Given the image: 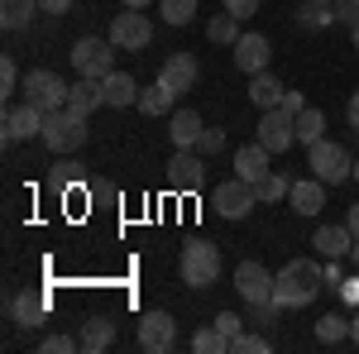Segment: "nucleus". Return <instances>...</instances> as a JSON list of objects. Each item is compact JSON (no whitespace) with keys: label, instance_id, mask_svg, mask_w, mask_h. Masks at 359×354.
<instances>
[{"label":"nucleus","instance_id":"nucleus-9","mask_svg":"<svg viewBox=\"0 0 359 354\" xmlns=\"http://www.w3.org/2000/svg\"><path fill=\"white\" fill-rule=\"evenodd\" d=\"M25 101L39 106L43 115H48V110H62L67 106V82H62L57 72H48V67H34L25 77Z\"/></svg>","mask_w":359,"mask_h":354},{"label":"nucleus","instance_id":"nucleus-10","mask_svg":"<svg viewBox=\"0 0 359 354\" xmlns=\"http://www.w3.org/2000/svg\"><path fill=\"white\" fill-rule=\"evenodd\" d=\"M211 206L221 211L225 220H245L254 206H259V191L249 187L245 177H230V182H221L216 187V196H211Z\"/></svg>","mask_w":359,"mask_h":354},{"label":"nucleus","instance_id":"nucleus-24","mask_svg":"<svg viewBox=\"0 0 359 354\" xmlns=\"http://www.w3.org/2000/svg\"><path fill=\"white\" fill-rule=\"evenodd\" d=\"M106 106H139V82L130 72H111L106 77Z\"/></svg>","mask_w":359,"mask_h":354},{"label":"nucleus","instance_id":"nucleus-19","mask_svg":"<svg viewBox=\"0 0 359 354\" xmlns=\"http://www.w3.org/2000/svg\"><path fill=\"white\" fill-rule=\"evenodd\" d=\"M10 316H15V326L39 330L43 316H48V297H43V292H20V297L10 301Z\"/></svg>","mask_w":359,"mask_h":354},{"label":"nucleus","instance_id":"nucleus-15","mask_svg":"<svg viewBox=\"0 0 359 354\" xmlns=\"http://www.w3.org/2000/svg\"><path fill=\"white\" fill-rule=\"evenodd\" d=\"M269 57H273V43L264 39V34H240V43H235V67L240 72H269Z\"/></svg>","mask_w":359,"mask_h":354},{"label":"nucleus","instance_id":"nucleus-6","mask_svg":"<svg viewBox=\"0 0 359 354\" xmlns=\"http://www.w3.org/2000/svg\"><path fill=\"white\" fill-rule=\"evenodd\" d=\"M111 39L115 48H125V53H144L149 43H154V20L144 15V10H125V15H115L111 20Z\"/></svg>","mask_w":359,"mask_h":354},{"label":"nucleus","instance_id":"nucleus-30","mask_svg":"<svg viewBox=\"0 0 359 354\" xmlns=\"http://www.w3.org/2000/svg\"><path fill=\"white\" fill-rule=\"evenodd\" d=\"M297 25H302V29H326V25H335V10H331V5H316V0H302Z\"/></svg>","mask_w":359,"mask_h":354},{"label":"nucleus","instance_id":"nucleus-31","mask_svg":"<svg viewBox=\"0 0 359 354\" xmlns=\"http://www.w3.org/2000/svg\"><path fill=\"white\" fill-rule=\"evenodd\" d=\"M316 340H321V345H340V340H350V321H345V316H321V321H316Z\"/></svg>","mask_w":359,"mask_h":354},{"label":"nucleus","instance_id":"nucleus-23","mask_svg":"<svg viewBox=\"0 0 359 354\" xmlns=\"http://www.w3.org/2000/svg\"><path fill=\"white\" fill-rule=\"evenodd\" d=\"M283 96H287V86L278 82V77H269V72H254V77H249V101H254L259 110L283 106Z\"/></svg>","mask_w":359,"mask_h":354},{"label":"nucleus","instance_id":"nucleus-8","mask_svg":"<svg viewBox=\"0 0 359 354\" xmlns=\"http://www.w3.org/2000/svg\"><path fill=\"white\" fill-rule=\"evenodd\" d=\"M168 187L182 191V196H196V191L206 187V154H196V149H177L172 163H168Z\"/></svg>","mask_w":359,"mask_h":354},{"label":"nucleus","instance_id":"nucleus-20","mask_svg":"<svg viewBox=\"0 0 359 354\" xmlns=\"http://www.w3.org/2000/svg\"><path fill=\"white\" fill-rule=\"evenodd\" d=\"M311 245L321 249L326 259H345V254L355 249V230H350V225H321Z\"/></svg>","mask_w":359,"mask_h":354},{"label":"nucleus","instance_id":"nucleus-16","mask_svg":"<svg viewBox=\"0 0 359 354\" xmlns=\"http://www.w3.org/2000/svg\"><path fill=\"white\" fill-rule=\"evenodd\" d=\"M287 206H292L297 216H316V211L326 206V182H321V177H297V182L287 187Z\"/></svg>","mask_w":359,"mask_h":354},{"label":"nucleus","instance_id":"nucleus-5","mask_svg":"<svg viewBox=\"0 0 359 354\" xmlns=\"http://www.w3.org/2000/svg\"><path fill=\"white\" fill-rule=\"evenodd\" d=\"M259 144L269 154H287L297 144V115L287 106H273V110H259Z\"/></svg>","mask_w":359,"mask_h":354},{"label":"nucleus","instance_id":"nucleus-38","mask_svg":"<svg viewBox=\"0 0 359 354\" xmlns=\"http://www.w3.org/2000/svg\"><path fill=\"white\" fill-rule=\"evenodd\" d=\"M331 10H335V25H345V29L359 25V0H335Z\"/></svg>","mask_w":359,"mask_h":354},{"label":"nucleus","instance_id":"nucleus-14","mask_svg":"<svg viewBox=\"0 0 359 354\" xmlns=\"http://www.w3.org/2000/svg\"><path fill=\"white\" fill-rule=\"evenodd\" d=\"M5 144H20V139H39L43 135V110L39 106H15V110H5Z\"/></svg>","mask_w":359,"mask_h":354},{"label":"nucleus","instance_id":"nucleus-21","mask_svg":"<svg viewBox=\"0 0 359 354\" xmlns=\"http://www.w3.org/2000/svg\"><path fill=\"white\" fill-rule=\"evenodd\" d=\"M82 350L86 354H101V350H111L115 345V321L111 316H91V321H82Z\"/></svg>","mask_w":359,"mask_h":354},{"label":"nucleus","instance_id":"nucleus-37","mask_svg":"<svg viewBox=\"0 0 359 354\" xmlns=\"http://www.w3.org/2000/svg\"><path fill=\"white\" fill-rule=\"evenodd\" d=\"M10 91H20V67H15V57L5 53L0 57V96H10Z\"/></svg>","mask_w":359,"mask_h":354},{"label":"nucleus","instance_id":"nucleus-13","mask_svg":"<svg viewBox=\"0 0 359 354\" xmlns=\"http://www.w3.org/2000/svg\"><path fill=\"white\" fill-rule=\"evenodd\" d=\"M235 292L245 301H273V273L264 268V264H254V259H245L235 268Z\"/></svg>","mask_w":359,"mask_h":354},{"label":"nucleus","instance_id":"nucleus-52","mask_svg":"<svg viewBox=\"0 0 359 354\" xmlns=\"http://www.w3.org/2000/svg\"><path fill=\"white\" fill-rule=\"evenodd\" d=\"M355 182H359V158H355Z\"/></svg>","mask_w":359,"mask_h":354},{"label":"nucleus","instance_id":"nucleus-33","mask_svg":"<svg viewBox=\"0 0 359 354\" xmlns=\"http://www.w3.org/2000/svg\"><path fill=\"white\" fill-rule=\"evenodd\" d=\"M287 187H292V182H287L283 172H273V168H269V172H264V177L254 182V191H259V201H283V196H287Z\"/></svg>","mask_w":359,"mask_h":354},{"label":"nucleus","instance_id":"nucleus-47","mask_svg":"<svg viewBox=\"0 0 359 354\" xmlns=\"http://www.w3.org/2000/svg\"><path fill=\"white\" fill-rule=\"evenodd\" d=\"M345 225L355 230V240H359V201H355V206H350V216H345Z\"/></svg>","mask_w":359,"mask_h":354},{"label":"nucleus","instance_id":"nucleus-26","mask_svg":"<svg viewBox=\"0 0 359 354\" xmlns=\"http://www.w3.org/2000/svg\"><path fill=\"white\" fill-rule=\"evenodd\" d=\"M172 101H177V96H172L163 82H154V86L139 91V110H144V115H172Z\"/></svg>","mask_w":359,"mask_h":354},{"label":"nucleus","instance_id":"nucleus-43","mask_svg":"<svg viewBox=\"0 0 359 354\" xmlns=\"http://www.w3.org/2000/svg\"><path fill=\"white\" fill-rule=\"evenodd\" d=\"M340 282H345V278H340V259H331V264H326V287H340Z\"/></svg>","mask_w":359,"mask_h":354},{"label":"nucleus","instance_id":"nucleus-48","mask_svg":"<svg viewBox=\"0 0 359 354\" xmlns=\"http://www.w3.org/2000/svg\"><path fill=\"white\" fill-rule=\"evenodd\" d=\"M120 5H125V10H149L154 0H120Z\"/></svg>","mask_w":359,"mask_h":354},{"label":"nucleus","instance_id":"nucleus-42","mask_svg":"<svg viewBox=\"0 0 359 354\" xmlns=\"http://www.w3.org/2000/svg\"><path fill=\"white\" fill-rule=\"evenodd\" d=\"M43 5V15H67L72 10V0H39Z\"/></svg>","mask_w":359,"mask_h":354},{"label":"nucleus","instance_id":"nucleus-41","mask_svg":"<svg viewBox=\"0 0 359 354\" xmlns=\"http://www.w3.org/2000/svg\"><path fill=\"white\" fill-rule=\"evenodd\" d=\"M225 10L235 20H249V15H259V0H225Z\"/></svg>","mask_w":359,"mask_h":354},{"label":"nucleus","instance_id":"nucleus-32","mask_svg":"<svg viewBox=\"0 0 359 354\" xmlns=\"http://www.w3.org/2000/svg\"><path fill=\"white\" fill-rule=\"evenodd\" d=\"M192 350L196 354H230V340H225L221 330H216V321H211L206 330H196V335H192Z\"/></svg>","mask_w":359,"mask_h":354},{"label":"nucleus","instance_id":"nucleus-18","mask_svg":"<svg viewBox=\"0 0 359 354\" xmlns=\"http://www.w3.org/2000/svg\"><path fill=\"white\" fill-rule=\"evenodd\" d=\"M269 158H273V154H269L259 139H254V144H245V149H235V177H245L249 187H254V182L269 172Z\"/></svg>","mask_w":359,"mask_h":354},{"label":"nucleus","instance_id":"nucleus-25","mask_svg":"<svg viewBox=\"0 0 359 354\" xmlns=\"http://www.w3.org/2000/svg\"><path fill=\"white\" fill-rule=\"evenodd\" d=\"M39 10H43L39 0H0V25L5 29H25Z\"/></svg>","mask_w":359,"mask_h":354},{"label":"nucleus","instance_id":"nucleus-28","mask_svg":"<svg viewBox=\"0 0 359 354\" xmlns=\"http://www.w3.org/2000/svg\"><path fill=\"white\" fill-rule=\"evenodd\" d=\"M158 15H163L168 25L187 29V25L196 20V0H158Z\"/></svg>","mask_w":359,"mask_h":354},{"label":"nucleus","instance_id":"nucleus-7","mask_svg":"<svg viewBox=\"0 0 359 354\" xmlns=\"http://www.w3.org/2000/svg\"><path fill=\"white\" fill-rule=\"evenodd\" d=\"M72 67H77V77H111L115 72V43L111 39H77L72 43Z\"/></svg>","mask_w":359,"mask_h":354},{"label":"nucleus","instance_id":"nucleus-17","mask_svg":"<svg viewBox=\"0 0 359 354\" xmlns=\"http://www.w3.org/2000/svg\"><path fill=\"white\" fill-rule=\"evenodd\" d=\"M67 106L91 120V110L106 106V82H101V77H77V82L67 86Z\"/></svg>","mask_w":359,"mask_h":354},{"label":"nucleus","instance_id":"nucleus-27","mask_svg":"<svg viewBox=\"0 0 359 354\" xmlns=\"http://www.w3.org/2000/svg\"><path fill=\"white\" fill-rule=\"evenodd\" d=\"M316 139H326V115L316 106H302L297 110V144H316Z\"/></svg>","mask_w":359,"mask_h":354},{"label":"nucleus","instance_id":"nucleus-12","mask_svg":"<svg viewBox=\"0 0 359 354\" xmlns=\"http://www.w3.org/2000/svg\"><path fill=\"white\" fill-rule=\"evenodd\" d=\"M196 77H201V62H196V53H168V57H163V67H158V82H163L172 96L192 91Z\"/></svg>","mask_w":359,"mask_h":354},{"label":"nucleus","instance_id":"nucleus-36","mask_svg":"<svg viewBox=\"0 0 359 354\" xmlns=\"http://www.w3.org/2000/svg\"><path fill=\"white\" fill-rule=\"evenodd\" d=\"M39 350L43 354H72V350H82V340H72V335H43Z\"/></svg>","mask_w":359,"mask_h":354},{"label":"nucleus","instance_id":"nucleus-11","mask_svg":"<svg viewBox=\"0 0 359 354\" xmlns=\"http://www.w3.org/2000/svg\"><path fill=\"white\" fill-rule=\"evenodd\" d=\"M172 345H177V321L168 311H144V321H139V350L168 354Z\"/></svg>","mask_w":359,"mask_h":354},{"label":"nucleus","instance_id":"nucleus-35","mask_svg":"<svg viewBox=\"0 0 359 354\" xmlns=\"http://www.w3.org/2000/svg\"><path fill=\"white\" fill-rule=\"evenodd\" d=\"M278 311H283L278 301H249V316H245V321H254L259 330H269L278 321Z\"/></svg>","mask_w":359,"mask_h":354},{"label":"nucleus","instance_id":"nucleus-40","mask_svg":"<svg viewBox=\"0 0 359 354\" xmlns=\"http://www.w3.org/2000/svg\"><path fill=\"white\" fill-rule=\"evenodd\" d=\"M216 330H221L225 340H235V335L245 330V316H235V311H221V316H216Z\"/></svg>","mask_w":359,"mask_h":354},{"label":"nucleus","instance_id":"nucleus-29","mask_svg":"<svg viewBox=\"0 0 359 354\" xmlns=\"http://www.w3.org/2000/svg\"><path fill=\"white\" fill-rule=\"evenodd\" d=\"M206 34H211V43H230V48H235V43H240V20L225 10V15H216V20L206 25Z\"/></svg>","mask_w":359,"mask_h":354},{"label":"nucleus","instance_id":"nucleus-34","mask_svg":"<svg viewBox=\"0 0 359 354\" xmlns=\"http://www.w3.org/2000/svg\"><path fill=\"white\" fill-rule=\"evenodd\" d=\"M230 354H269V335H259V330H240V335L230 340Z\"/></svg>","mask_w":359,"mask_h":354},{"label":"nucleus","instance_id":"nucleus-39","mask_svg":"<svg viewBox=\"0 0 359 354\" xmlns=\"http://www.w3.org/2000/svg\"><path fill=\"white\" fill-rule=\"evenodd\" d=\"M221 149H225V130H201L196 154H206V158H211V154H221Z\"/></svg>","mask_w":359,"mask_h":354},{"label":"nucleus","instance_id":"nucleus-2","mask_svg":"<svg viewBox=\"0 0 359 354\" xmlns=\"http://www.w3.org/2000/svg\"><path fill=\"white\" fill-rule=\"evenodd\" d=\"M43 144L53 149V154H77L86 144V115H77L72 106H62V110H48L43 115Z\"/></svg>","mask_w":359,"mask_h":354},{"label":"nucleus","instance_id":"nucleus-3","mask_svg":"<svg viewBox=\"0 0 359 354\" xmlns=\"http://www.w3.org/2000/svg\"><path fill=\"white\" fill-rule=\"evenodd\" d=\"M306 163H311V177H321L326 187H340L345 177H355V158L340 144H331V139L306 144Z\"/></svg>","mask_w":359,"mask_h":354},{"label":"nucleus","instance_id":"nucleus-49","mask_svg":"<svg viewBox=\"0 0 359 354\" xmlns=\"http://www.w3.org/2000/svg\"><path fill=\"white\" fill-rule=\"evenodd\" d=\"M350 340H355V345H359V311H355V316H350Z\"/></svg>","mask_w":359,"mask_h":354},{"label":"nucleus","instance_id":"nucleus-46","mask_svg":"<svg viewBox=\"0 0 359 354\" xmlns=\"http://www.w3.org/2000/svg\"><path fill=\"white\" fill-rule=\"evenodd\" d=\"M340 292H345L350 301H359V278H350V282H340Z\"/></svg>","mask_w":359,"mask_h":354},{"label":"nucleus","instance_id":"nucleus-53","mask_svg":"<svg viewBox=\"0 0 359 354\" xmlns=\"http://www.w3.org/2000/svg\"><path fill=\"white\" fill-rule=\"evenodd\" d=\"M316 5H335V0H316Z\"/></svg>","mask_w":359,"mask_h":354},{"label":"nucleus","instance_id":"nucleus-51","mask_svg":"<svg viewBox=\"0 0 359 354\" xmlns=\"http://www.w3.org/2000/svg\"><path fill=\"white\" fill-rule=\"evenodd\" d=\"M350 39H355V48H359V25H355V29H350Z\"/></svg>","mask_w":359,"mask_h":354},{"label":"nucleus","instance_id":"nucleus-50","mask_svg":"<svg viewBox=\"0 0 359 354\" xmlns=\"http://www.w3.org/2000/svg\"><path fill=\"white\" fill-rule=\"evenodd\" d=\"M350 264H355V268H359V240H355V249H350Z\"/></svg>","mask_w":359,"mask_h":354},{"label":"nucleus","instance_id":"nucleus-1","mask_svg":"<svg viewBox=\"0 0 359 354\" xmlns=\"http://www.w3.org/2000/svg\"><path fill=\"white\" fill-rule=\"evenodd\" d=\"M326 287V268L316 259H292L273 273V301L283 311H297V306H311Z\"/></svg>","mask_w":359,"mask_h":354},{"label":"nucleus","instance_id":"nucleus-22","mask_svg":"<svg viewBox=\"0 0 359 354\" xmlns=\"http://www.w3.org/2000/svg\"><path fill=\"white\" fill-rule=\"evenodd\" d=\"M201 130H206V125H201V115H196V110H177V115L168 120V139H172L177 149H196Z\"/></svg>","mask_w":359,"mask_h":354},{"label":"nucleus","instance_id":"nucleus-4","mask_svg":"<svg viewBox=\"0 0 359 354\" xmlns=\"http://www.w3.org/2000/svg\"><path fill=\"white\" fill-rule=\"evenodd\" d=\"M221 278V249L211 240H187L182 245V282L187 287H211Z\"/></svg>","mask_w":359,"mask_h":354},{"label":"nucleus","instance_id":"nucleus-44","mask_svg":"<svg viewBox=\"0 0 359 354\" xmlns=\"http://www.w3.org/2000/svg\"><path fill=\"white\" fill-rule=\"evenodd\" d=\"M345 115H350V125H355V130H359V86H355V91H350V106H345Z\"/></svg>","mask_w":359,"mask_h":354},{"label":"nucleus","instance_id":"nucleus-45","mask_svg":"<svg viewBox=\"0 0 359 354\" xmlns=\"http://www.w3.org/2000/svg\"><path fill=\"white\" fill-rule=\"evenodd\" d=\"M283 106H287V110H292V115H297V110L306 106V101H302V91H287V96H283Z\"/></svg>","mask_w":359,"mask_h":354}]
</instances>
